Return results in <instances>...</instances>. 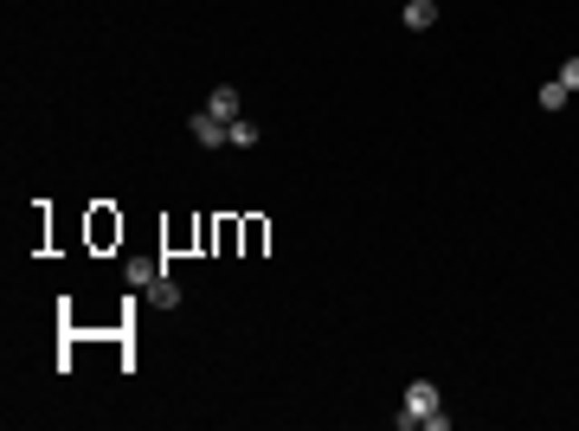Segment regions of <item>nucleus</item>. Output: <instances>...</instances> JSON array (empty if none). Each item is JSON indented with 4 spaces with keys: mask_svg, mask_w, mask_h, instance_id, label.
<instances>
[{
    "mask_svg": "<svg viewBox=\"0 0 579 431\" xmlns=\"http://www.w3.org/2000/svg\"><path fill=\"white\" fill-rule=\"evenodd\" d=\"M226 129H232V122H220L212 110H200V116H193V142H200V149H220V142H226Z\"/></svg>",
    "mask_w": 579,
    "mask_h": 431,
    "instance_id": "obj_2",
    "label": "nucleus"
},
{
    "mask_svg": "<svg viewBox=\"0 0 579 431\" xmlns=\"http://www.w3.org/2000/svg\"><path fill=\"white\" fill-rule=\"evenodd\" d=\"M399 425H406V431H418V425H425V431H445V425H451V412H445V399H438V387H431V380H412V387H406Z\"/></svg>",
    "mask_w": 579,
    "mask_h": 431,
    "instance_id": "obj_1",
    "label": "nucleus"
},
{
    "mask_svg": "<svg viewBox=\"0 0 579 431\" xmlns=\"http://www.w3.org/2000/svg\"><path fill=\"white\" fill-rule=\"evenodd\" d=\"M155 277H162V264H155V258H129V283H135V290H149Z\"/></svg>",
    "mask_w": 579,
    "mask_h": 431,
    "instance_id": "obj_7",
    "label": "nucleus"
},
{
    "mask_svg": "<svg viewBox=\"0 0 579 431\" xmlns=\"http://www.w3.org/2000/svg\"><path fill=\"white\" fill-rule=\"evenodd\" d=\"M226 142H232V149H251V142H258V122H245V116H239V122L226 129Z\"/></svg>",
    "mask_w": 579,
    "mask_h": 431,
    "instance_id": "obj_8",
    "label": "nucleus"
},
{
    "mask_svg": "<svg viewBox=\"0 0 579 431\" xmlns=\"http://www.w3.org/2000/svg\"><path fill=\"white\" fill-rule=\"evenodd\" d=\"M535 103H541V110H547V116H554V110H566V103H573V91H566V84H560V78H547V84H541V91H535Z\"/></svg>",
    "mask_w": 579,
    "mask_h": 431,
    "instance_id": "obj_5",
    "label": "nucleus"
},
{
    "mask_svg": "<svg viewBox=\"0 0 579 431\" xmlns=\"http://www.w3.org/2000/svg\"><path fill=\"white\" fill-rule=\"evenodd\" d=\"M239 103H245V97H239L232 84H220V91H212V97H206V110H212V116H220V122H239Z\"/></svg>",
    "mask_w": 579,
    "mask_h": 431,
    "instance_id": "obj_3",
    "label": "nucleus"
},
{
    "mask_svg": "<svg viewBox=\"0 0 579 431\" xmlns=\"http://www.w3.org/2000/svg\"><path fill=\"white\" fill-rule=\"evenodd\" d=\"M406 26H412V33L438 26V0H406Z\"/></svg>",
    "mask_w": 579,
    "mask_h": 431,
    "instance_id": "obj_4",
    "label": "nucleus"
},
{
    "mask_svg": "<svg viewBox=\"0 0 579 431\" xmlns=\"http://www.w3.org/2000/svg\"><path fill=\"white\" fill-rule=\"evenodd\" d=\"M149 303H155V309H174V303H181V283H174L168 270H162V277L149 283Z\"/></svg>",
    "mask_w": 579,
    "mask_h": 431,
    "instance_id": "obj_6",
    "label": "nucleus"
},
{
    "mask_svg": "<svg viewBox=\"0 0 579 431\" xmlns=\"http://www.w3.org/2000/svg\"><path fill=\"white\" fill-rule=\"evenodd\" d=\"M560 84H566V91H573V97H579V52H573V58H566V64H560Z\"/></svg>",
    "mask_w": 579,
    "mask_h": 431,
    "instance_id": "obj_9",
    "label": "nucleus"
}]
</instances>
